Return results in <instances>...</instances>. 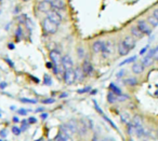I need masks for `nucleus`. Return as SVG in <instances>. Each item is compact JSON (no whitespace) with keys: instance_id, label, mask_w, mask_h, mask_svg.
<instances>
[{"instance_id":"1","label":"nucleus","mask_w":158,"mask_h":141,"mask_svg":"<svg viewBox=\"0 0 158 141\" xmlns=\"http://www.w3.org/2000/svg\"><path fill=\"white\" fill-rule=\"evenodd\" d=\"M42 28L48 35H54V33H56L57 29H59V25L53 23L48 18H46L42 21Z\"/></svg>"},{"instance_id":"2","label":"nucleus","mask_w":158,"mask_h":141,"mask_svg":"<svg viewBox=\"0 0 158 141\" xmlns=\"http://www.w3.org/2000/svg\"><path fill=\"white\" fill-rule=\"evenodd\" d=\"M49 57H50V61L55 67H57L59 69L62 70V54L56 50H53L50 52L49 54Z\"/></svg>"},{"instance_id":"3","label":"nucleus","mask_w":158,"mask_h":141,"mask_svg":"<svg viewBox=\"0 0 158 141\" xmlns=\"http://www.w3.org/2000/svg\"><path fill=\"white\" fill-rule=\"evenodd\" d=\"M115 44L112 40H107V41L104 42V48L102 51V56L103 58H108L110 56H112V54L114 53Z\"/></svg>"},{"instance_id":"4","label":"nucleus","mask_w":158,"mask_h":141,"mask_svg":"<svg viewBox=\"0 0 158 141\" xmlns=\"http://www.w3.org/2000/svg\"><path fill=\"white\" fill-rule=\"evenodd\" d=\"M63 80L66 85H72L76 81V76H75L74 69H67L64 70L63 72Z\"/></svg>"},{"instance_id":"5","label":"nucleus","mask_w":158,"mask_h":141,"mask_svg":"<svg viewBox=\"0 0 158 141\" xmlns=\"http://www.w3.org/2000/svg\"><path fill=\"white\" fill-rule=\"evenodd\" d=\"M136 26L144 36H149L153 31V27L147 23V21H139Z\"/></svg>"},{"instance_id":"6","label":"nucleus","mask_w":158,"mask_h":141,"mask_svg":"<svg viewBox=\"0 0 158 141\" xmlns=\"http://www.w3.org/2000/svg\"><path fill=\"white\" fill-rule=\"evenodd\" d=\"M47 18L57 25H60L62 23V16H61V14H60V12L56 11V10L52 9L50 12H48V13H47Z\"/></svg>"},{"instance_id":"7","label":"nucleus","mask_w":158,"mask_h":141,"mask_svg":"<svg viewBox=\"0 0 158 141\" xmlns=\"http://www.w3.org/2000/svg\"><path fill=\"white\" fill-rule=\"evenodd\" d=\"M38 10L42 13H48L52 10V3L49 0H41L37 6Z\"/></svg>"},{"instance_id":"8","label":"nucleus","mask_w":158,"mask_h":141,"mask_svg":"<svg viewBox=\"0 0 158 141\" xmlns=\"http://www.w3.org/2000/svg\"><path fill=\"white\" fill-rule=\"evenodd\" d=\"M73 66H74V61H73L72 57L69 55H64L62 57V68L64 70L73 69Z\"/></svg>"},{"instance_id":"9","label":"nucleus","mask_w":158,"mask_h":141,"mask_svg":"<svg viewBox=\"0 0 158 141\" xmlns=\"http://www.w3.org/2000/svg\"><path fill=\"white\" fill-rule=\"evenodd\" d=\"M123 43H125L126 45L128 46V49H129L130 51H131V50H133V49H134V46H135V44H136V40H135V38H134V37H132L131 35H129V36H126V37H125V39H123Z\"/></svg>"},{"instance_id":"10","label":"nucleus","mask_w":158,"mask_h":141,"mask_svg":"<svg viewBox=\"0 0 158 141\" xmlns=\"http://www.w3.org/2000/svg\"><path fill=\"white\" fill-rule=\"evenodd\" d=\"M51 3H52V9L53 10H56V11H65L66 9V5L64 1H62V0H53V1H51Z\"/></svg>"},{"instance_id":"11","label":"nucleus","mask_w":158,"mask_h":141,"mask_svg":"<svg viewBox=\"0 0 158 141\" xmlns=\"http://www.w3.org/2000/svg\"><path fill=\"white\" fill-rule=\"evenodd\" d=\"M117 51H118V54L120 55V56H126V55H128L130 52V50L128 49V46L123 43V40H121L118 43V45H117Z\"/></svg>"},{"instance_id":"12","label":"nucleus","mask_w":158,"mask_h":141,"mask_svg":"<svg viewBox=\"0 0 158 141\" xmlns=\"http://www.w3.org/2000/svg\"><path fill=\"white\" fill-rule=\"evenodd\" d=\"M81 68H82V71L85 72V74H86V76H91V74H92L93 66H92V64H91L89 61H84Z\"/></svg>"},{"instance_id":"13","label":"nucleus","mask_w":158,"mask_h":141,"mask_svg":"<svg viewBox=\"0 0 158 141\" xmlns=\"http://www.w3.org/2000/svg\"><path fill=\"white\" fill-rule=\"evenodd\" d=\"M65 125L67 126L68 129L72 131L73 135H75V134L78 132V122L77 121H75V119H70V121H68Z\"/></svg>"},{"instance_id":"14","label":"nucleus","mask_w":158,"mask_h":141,"mask_svg":"<svg viewBox=\"0 0 158 141\" xmlns=\"http://www.w3.org/2000/svg\"><path fill=\"white\" fill-rule=\"evenodd\" d=\"M104 48V41H101V40H97V41L93 42L92 44V51L94 53H102Z\"/></svg>"},{"instance_id":"15","label":"nucleus","mask_w":158,"mask_h":141,"mask_svg":"<svg viewBox=\"0 0 158 141\" xmlns=\"http://www.w3.org/2000/svg\"><path fill=\"white\" fill-rule=\"evenodd\" d=\"M153 61H154V50H151L148 54H147L146 56L144 57L142 64H143V66H144V67H147V66H151L152 65Z\"/></svg>"},{"instance_id":"16","label":"nucleus","mask_w":158,"mask_h":141,"mask_svg":"<svg viewBox=\"0 0 158 141\" xmlns=\"http://www.w3.org/2000/svg\"><path fill=\"white\" fill-rule=\"evenodd\" d=\"M131 69H132V72H133V73H135V74H141L143 71H144L145 67L143 66V64H142V63H134L133 65H132Z\"/></svg>"},{"instance_id":"17","label":"nucleus","mask_w":158,"mask_h":141,"mask_svg":"<svg viewBox=\"0 0 158 141\" xmlns=\"http://www.w3.org/2000/svg\"><path fill=\"white\" fill-rule=\"evenodd\" d=\"M130 31H131V36L135 38V39H141V38L144 37V35L141 33V30L138 28V26H132Z\"/></svg>"},{"instance_id":"18","label":"nucleus","mask_w":158,"mask_h":141,"mask_svg":"<svg viewBox=\"0 0 158 141\" xmlns=\"http://www.w3.org/2000/svg\"><path fill=\"white\" fill-rule=\"evenodd\" d=\"M74 71H75V76H76V80L82 81L85 78H86V74H85V72L82 71L81 67H76L74 69Z\"/></svg>"},{"instance_id":"19","label":"nucleus","mask_w":158,"mask_h":141,"mask_svg":"<svg viewBox=\"0 0 158 141\" xmlns=\"http://www.w3.org/2000/svg\"><path fill=\"white\" fill-rule=\"evenodd\" d=\"M123 83L127 86H135V85H138V80L135 78H133V76H129V78L123 80Z\"/></svg>"},{"instance_id":"20","label":"nucleus","mask_w":158,"mask_h":141,"mask_svg":"<svg viewBox=\"0 0 158 141\" xmlns=\"http://www.w3.org/2000/svg\"><path fill=\"white\" fill-rule=\"evenodd\" d=\"M147 23H148L153 28H155V27L158 26V18H156L155 15L152 14V15H149L148 18H147Z\"/></svg>"},{"instance_id":"21","label":"nucleus","mask_w":158,"mask_h":141,"mask_svg":"<svg viewBox=\"0 0 158 141\" xmlns=\"http://www.w3.org/2000/svg\"><path fill=\"white\" fill-rule=\"evenodd\" d=\"M110 89L112 91L113 94H115L116 96H119V95H123V92H121V89L119 88L117 85H115L114 83H110Z\"/></svg>"},{"instance_id":"22","label":"nucleus","mask_w":158,"mask_h":141,"mask_svg":"<svg viewBox=\"0 0 158 141\" xmlns=\"http://www.w3.org/2000/svg\"><path fill=\"white\" fill-rule=\"evenodd\" d=\"M120 117H121V122H123V124H126V125H128V124L131 122V116H130V114H129V113H127V112L121 113Z\"/></svg>"},{"instance_id":"23","label":"nucleus","mask_w":158,"mask_h":141,"mask_svg":"<svg viewBox=\"0 0 158 141\" xmlns=\"http://www.w3.org/2000/svg\"><path fill=\"white\" fill-rule=\"evenodd\" d=\"M107 100L110 104H114V102L117 101V96L110 92V93H108V95H107Z\"/></svg>"},{"instance_id":"24","label":"nucleus","mask_w":158,"mask_h":141,"mask_svg":"<svg viewBox=\"0 0 158 141\" xmlns=\"http://www.w3.org/2000/svg\"><path fill=\"white\" fill-rule=\"evenodd\" d=\"M21 101L24 102V104H37V100L36 99H28V98H21Z\"/></svg>"},{"instance_id":"25","label":"nucleus","mask_w":158,"mask_h":141,"mask_svg":"<svg viewBox=\"0 0 158 141\" xmlns=\"http://www.w3.org/2000/svg\"><path fill=\"white\" fill-rule=\"evenodd\" d=\"M22 36H23L22 28H21V27H18V28H16V31H15V37H16V39H18V41H20Z\"/></svg>"},{"instance_id":"26","label":"nucleus","mask_w":158,"mask_h":141,"mask_svg":"<svg viewBox=\"0 0 158 141\" xmlns=\"http://www.w3.org/2000/svg\"><path fill=\"white\" fill-rule=\"evenodd\" d=\"M136 61V56H132V57H130V58H128V59H126V61H123V63H120V64H119V66H123V65H126V64L133 63V61Z\"/></svg>"},{"instance_id":"27","label":"nucleus","mask_w":158,"mask_h":141,"mask_svg":"<svg viewBox=\"0 0 158 141\" xmlns=\"http://www.w3.org/2000/svg\"><path fill=\"white\" fill-rule=\"evenodd\" d=\"M44 82L46 85H51L52 84V79H51V76H48V74H44Z\"/></svg>"},{"instance_id":"28","label":"nucleus","mask_w":158,"mask_h":141,"mask_svg":"<svg viewBox=\"0 0 158 141\" xmlns=\"http://www.w3.org/2000/svg\"><path fill=\"white\" fill-rule=\"evenodd\" d=\"M11 130H12V132H13V135H15V136H19V135L21 134V131H22L21 128L18 127V126H13Z\"/></svg>"},{"instance_id":"29","label":"nucleus","mask_w":158,"mask_h":141,"mask_svg":"<svg viewBox=\"0 0 158 141\" xmlns=\"http://www.w3.org/2000/svg\"><path fill=\"white\" fill-rule=\"evenodd\" d=\"M91 91V87L90 86H86V87H84V88H81V89H78L77 91V93L78 94H85V93H88V92H90Z\"/></svg>"},{"instance_id":"30","label":"nucleus","mask_w":158,"mask_h":141,"mask_svg":"<svg viewBox=\"0 0 158 141\" xmlns=\"http://www.w3.org/2000/svg\"><path fill=\"white\" fill-rule=\"evenodd\" d=\"M77 54H78L79 58H84V56H85V50L82 48H78V49H77Z\"/></svg>"},{"instance_id":"31","label":"nucleus","mask_w":158,"mask_h":141,"mask_svg":"<svg viewBox=\"0 0 158 141\" xmlns=\"http://www.w3.org/2000/svg\"><path fill=\"white\" fill-rule=\"evenodd\" d=\"M54 102H55L54 98H48V99L42 100V104H54Z\"/></svg>"},{"instance_id":"32","label":"nucleus","mask_w":158,"mask_h":141,"mask_svg":"<svg viewBox=\"0 0 158 141\" xmlns=\"http://www.w3.org/2000/svg\"><path fill=\"white\" fill-rule=\"evenodd\" d=\"M103 119H105V121H106V122H107V123H108V124H110V126H112V127H114V128H115V129H117V126H116V125H115V124H114V123H113V122H112V121H110V119H108V117H107V116H106V115H103Z\"/></svg>"},{"instance_id":"33","label":"nucleus","mask_w":158,"mask_h":141,"mask_svg":"<svg viewBox=\"0 0 158 141\" xmlns=\"http://www.w3.org/2000/svg\"><path fill=\"white\" fill-rule=\"evenodd\" d=\"M93 104H94V107H95V109H97L98 112H99L100 114H101L102 116H103V115H104V114H103V111L101 110V108H100V107H99V104H97V101H95V100H93Z\"/></svg>"},{"instance_id":"34","label":"nucleus","mask_w":158,"mask_h":141,"mask_svg":"<svg viewBox=\"0 0 158 141\" xmlns=\"http://www.w3.org/2000/svg\"><path fill=\"white\" fill-rule=\"evenodd\" d=\"M154 61H158V45L154 49Z\"/></svg>"},{"instance_id":"35","label":"nucleus","mask_w":158,"mask_h":141,"mask_svg":"<svg viewBox=\"0 0 158 141\" xmlns=\"http://www.w3.org/2000/svg\"><path fill=\"white\" fill-rule=\"evenodd\" d=\"M18 113L20 115H26L27 113H28V110H25V109H19Z\"/></svg>"},{"instance_id":"36","label":"nucleus","mask_w":158,"mask_h":141,"mask_svg":"<svg viewBox=\"0 0 158 141\" xmlns=\"http://www.w3.org/2000/svg\"><path fill=\"white\" fill-rule=\"evenodd\" d=\"M123 76H125V70H120V71H118V73H117V78H118V79H121V78H123Z\"/></svg>"},{"instance_id":"37","label":"nucleus","mask_w":158,"mask_h":141,"mask_svg":"<svg viewBox=\"0 0 158 141\" xmlns=\"http://www.w3.org/2000/svg\"><path fill=\"white\" fill-rule=\"evenodd\" d=\"M149 49V45H146V46H144V48L142 49V50L140 51V55H143V54H145V52H146L147 50Z\"/></svg>"},{"instance_id":"38","label":"nucleus","mask_w":158,"mask_h":141,"mask_svg":"<svg viewBox=\"0 0 158 141\" xmlns=\"http://www.w3.org/2000/svg\"><path fill=\"white\" fill-rule=\"evenodd\" d=\"M36 122H37V119H36L35 117H29V119H28V123L29 124H35Z\"/></svg>"},{"instance_id":"39","label":"nucleus","mask_w":158,"mask_h":141,"mask_svg":"<svg viewBox=\"0 0 158 141\" xmlns=\"http://www.w3.org/2000/svg\"><path fill=\"white\" fill-rule=\"evenodd\" d=\"M0 136L2 137V138H5V137L7 136V132H6V130H5V129L1 130V131H0Z\"/></svg>"},{"instance_id":"40","label":"nucleus","mask_w":158,"mask_h":141,"mask_svg":"<svg viewBox=\"0 0 158 141\" xmlns=\"http://www.w3.org/2000/svg\"><path fill=\"white\" fill-rule=\"evenodd\" d=\"M47 68H49V69H52V68H53V64L51 63V61H48V63H47Z\"/></svg>"},{"instance_id":"41","label":"nucleus","mask_w":158,"mask_h":141,"mask_svg":"<svg viewBox=\"0 0 158 141\" xmlns=\"http://www.w3.org/2000/svg\"><path fill=\"white\" fill-rule=\"evenodd\" d=\"M40 117H41L42 119H46L47 117H48V113H41V115H40Z\"/></svg>"},{"instance_id":"42","label":"nucleus","mask_w":158,"mask_h":141,"mask_svg":"<svg viewBox=\"0 0 158 141\" xmlns=\"http://www.w3.org/2000/svg\"><path fill=\"white\" fill-rule=\"evenodd\" d=\"M8 48H9L10 50H14V48H15V46H14L13 43H8Z\"/></svg>"},{"instance_id":"43","label":"nucleus","mask_w":158,"mask_h":141,"mask_svg":"<svg viewBox=\"0 0 158 141\" xmlns=\"http://www.w3.org/2000/svg\"><path fill=\"white\" fill-rule=\"evenodd\" d=\"M6 87H7V83H6V82H2V83H1V84H0V88H6Z\"/></svg>"},{"instance_id":"44","label":"nucleus","mask_w":158,"mask_h":141,"mask_svg":"<svg viewBox=\"0 0 158 141\" xmlns=\"http://www.w3.org/2000/svg\"><path fill=\"white\" fill-rule=\"evenodd\" d=\"M153 15H155V16H156V18H158V8H157V9H156V10H155V11H154V12H153Z\"/></svg>"},{"instance_id":"45","label":"nucleus","mask_w":158,"mask_h":141,"mask_svg":"<svg viewBox=\"0 0 158 141\" xmlns=\"http://www.w3.org/2000/svg\"><path fill=\"white\" fill-rule=\"evenodd\" d=\"M92 141H102V140H100V138L98 136H94L92 138Z\"/></svg>"},{"instance_id":"46","label":"nucleus","mask_w":158,"mask_h":141,"mask_svg":"<svg viewBox=\"0 0 158 141\" xmlns=\"http://www.w3.org/2000/svg\"><path fill=\"white\" fill-rule=\"evenodd\" d=\"M13 122H14V123H19V122H20V119H18L16 116H14L13 117Z\"/></svg>"},{"instance_id":"47","label":"nucleus","mask_w":158,"mask_h":141,"mask_svg":"<svg viewBox=\"0 0 158 141\" xmlns=\"http://www.w3.org/2000/svg\"><path fill=\"white\" fill-rule=\"evenodd\" d=\"M6 61H7V63H9L10 65H11V67H14V65H13V63H12L11 61H9V59H6Z\"/></svg>"},{"instance_id":"48","label":"nucleus","mask_w":158,"mask_h":141,"mask_svg":"<svg viewBox=\"0 0 158 141\" xmlns=\"http://www.w3.org/2000/svg\"><path fill=\"white\" fill-rule=\"evenodd\" d=\"M102 141H114V140H113L112 138H105V139H103Z\"/></svg>"},{"instance_id":"49","label":"nucleus","mask_w":158,"mask_h":141,"mask_svg":"<svg viewBox=\"0 0 158 141\" xmlns=\"http://www.w3.org/2000/svg\"><path fill=\"white\" fill-rule=\"evenodd\" d=\"M41 111H44V108H38L35 112H41Z\"/></svg>"},{"instance_id":"50","label":"nucleus","mask_w":158,"mask_h":141,"mask_svg":"<svg viewBox=\"0 0 158 141\" xmlns=\"http://www.w3.org/2000/svg\"><path fill=\"white\" fill-rule=\"evenodd\" d=\"M66 96H67V94H61V95H60V97L63 98V97H66Z\"/></svg>"},{"instance_id":"51","label":"nucleus","mask_w":158,"mask_h":141,"mask_svg":"<svg viewBox=\"0 0 158 141\" xmlns=\"http://www.w3.org/2000/svg\"><path fill=\"white\" fill-rule=\"evenodd\" d=\"M156 137H157V138H158V130H157V131H156Z\"/></svg>"},{"instance_id":"52","label":"nucleus","mask_w":158,"mask_h":141,"mask_svg":"<svg viewBox=\"0 0 158 141\" xmlns=\"http://www.w3.org/2000/svg\"><path fill=\"white\" fill-rule=\"evenodd\" d=\"M22 1H24V2H27V1H29V0H22Z\"/></svg>"},{"instance_id":"53","label":"nucleus","mask_w":158,"mask_h":141,"mask_svg":"<svg viewBox=\"0 0 158 141\" xmlns=\"http://www.w3.org/2000/svg\"><path fill=\"white\" fill-rule=\"evenodd\" d=\"M0 117H1V112H0Z\"/></svg>"},{"instance_id":"54","label":"nucleus","mask_w":158,"mask_h":141,"mask_svg":"<svg viewBox=\"0 0 158 141\" xmlns=\"http://www.w3.org/2000/svg\"><path fill=\"white\" fill-rule=\"evenodd\" d=\"M0 1H2V0H0Z\"/></svg>"},{"instance_id":"55","label":"nucleus","mask_w":158,"mask_h":141,"mask_svg":"<svg viewBox=\"0 0 158 141\" xmlns=\"http://www.w3.org/2000/svg\"><path fill=\"white\" fill-rule=\"evenodd\" d=\"M0 141H2V140H0Z\"/></svg>"}]
</instances>
